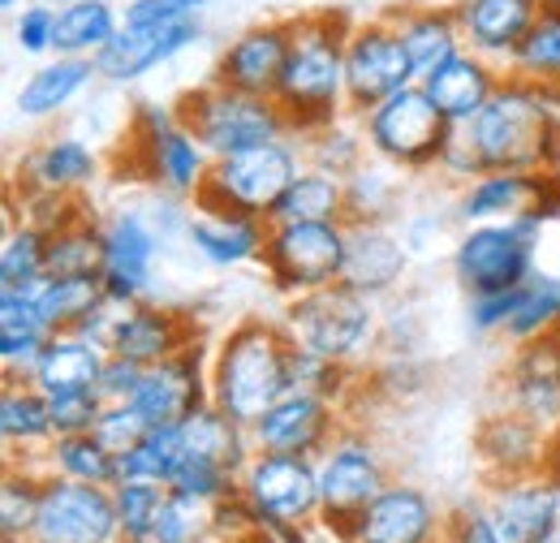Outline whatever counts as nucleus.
<instances>
[{
	"instance_id": "obj_1",
	"label": "nucleus",
	"mask_w": 560,
	"mask_h": 543,
	"mask_svg": "<svg viewBox=\"0 0 560 543\" xmlns=\"http://www.w3.org/2000/svg\"><path fill=\"white\" fill-rule=\"evenodd\" d=\"M353 18L346 13H302L293 18V44L280 73L277 104L289 117L293 138H306L341 117H350L346 95V39Z\"/></svg>"
},
{
	"instance_id": "obj_2",
	"label": "nucleus",
	"mask_w": 560,
	"mask_h": 543,
	"mask_svg": "<svg viewBox=\"0 0 560 543\" xmlns=\"http://www.w3.org/2000/svg\"><path fill=\"white\" fill-rule=\"evenodd\" d=\"M462 130L470 138L483 173H495V169L560 173V108L535 82L504 73L488 108Z\"/></svg>"
},
{
	"instance_id": "obj_3",
	"label": "nucleus",
	"mask_w": 560,
	"mask_h": 543,
	"mask_svg": "<svg viewBox=\"0 0 560 543\" xmlns=\"http://www.w3.org/2000/svg\"><path fill=\"white\" fill-rule=\"evenodd\" d=\"M293 337L280 320H242L211 349V402L250 427L293 393Z\"/></svg>"
},
{
	"instance_id": "obj_4",
	"label": "nucleus",
	"mask_w": 560,
	"mask_h": 543,
	"mask_svg": "<svg viewBox=\"0 0 560 543\" xmlns=\"http://www.w3.org/2000/svg\"><path fill=\"white\" fill-rule=\"evenodd\" d=\"M280 324L293 337V345H302L328 362L353 367L375 345L380 315H375V298L337 280V285H324L315 293L289 298Z\"/></svg>"
},
{
	"instance_id": "obj_5",
	"label": "nucleus",
	"mask_w": 560,
	"mask_h": 543,
	"mask_svg": "<svg viewBox=\"0 0 560 543\" xmlns=\"http://www.w3.org/2000/svg\"><path fill=\"white\" fill-rule=\"evenodd\" d=\"M544 216L522 211L513 220H483L466 224V233L453 246V276L466 289V298L504 293L535 276V251L544 238Z\"/></svg>"
},
{
	"instance_id": "obj_6",
	"label": "nucleus",
	"mask_w": 560,
	"mask_h": 543,
	"mask_svg": "<svg viewBox=\"0 0 560 543\" xmlns=\"http://www.w3.org/2000/svg\"><path fill=\"white\" fill-rule=\"evenodd\" d=\"M302 169H306V155L298 138H277L233 155H215L203 190L195 195V207H224V211L272 220L280 195Z\"/></svg>"
},
{
	"instance_id": "obj_7",
	"label": "nucleus",
	"mask_w": 560,
	"mask_h": 543,
	"mask_svg": "<svg viewBox=\"0 0 560 543\" xmlns=\"http://www.w3.org/2000/svg\"><path fill=\"white\" fill-rule=\"evenodd\" d=\"M173 108H177L182 126L211 151V160L259 147V142L293 138L289 117L280 113L277 100L246 95V91H233V86H220V82H203V86L186 91Z\"/></svg>"
},
{
	"instance_id": "obj_8",
	"label": "nucleus",
	"mask_w": 560,
	"mask_h": 543,
	"mask_svg": "<svg viewBox=\"0 0 560 543\" xmlns=\"http://www.w3.org/2000/svg\"><path fill=\"white\" fill-rule=\"evenodd\" d=\"M237 492L268 540L302 543V527L319 518V462L302 453H250Z\"/></svg>"
},
{
	"instance_id": "obj_9",
	"label": "nucleus",
	"mask_w": 560,
	"mask_h": 543,
	"mask_svg": "<svg viewBox=\"0 0 560 543\" xmlns=\"http://www.w3.org/2000/svg\"><path fill=\"white\" fill-rule=\"evenodd\" d=\"M346 251H350L346 220H268V242L259 264L277 293L298 298L337 285L346 272Z\"/></svg>"
},
{
	"instance_id": "obj_10",
	"label": "nucleus",
	"mask_w": 560,
	"mask_h": 543,
	"mask_svg": "<svg viewBox=\"0 0 560 543\" xmlns=\"http://www.w3.org/2000/svg\"><path fill=\"white\" fill-rule=\"evenodd\" d=\"M366 151L401 173H427L440 164L453 126L440 117V108L431 104V95L422 91V82H410L406 91L388 95L384 104H375L371 113L358 117Z\"/></svg>"
},
{
	"instance_id": "obj_11",
	"label": "nucleus",
	"mask_w": 560,
	"mask_h": 543,
	"mask_svg": "<svg viewBox=\"0 0 560 543\" xmlns=\"http://www.w3.org/2000/svg\"><path fill=\"white\" fill-rule=\"evenodd\" d=\"M130 138L142 160V173L168 190L173 199H195L211 173V151L182 126L177 108L164 104H135Z\"/></svg>"
},
{
	"instance_id": "obj_12",
	"label": "nucleus",
	"mask_w": 560,
	"mask_h": 543,
	"mask_svg": "<svg viewBox=\"0 0 560 543\" xmlns=\"http://www.w3.org/2000/svg\"><path fill=\"white\" fill-rule=\"evenodd\" d=\"M419 82L415 61L401 44V31L388 13L375 18H353L350 39H346V95H350V117L371 113L388 95L406 91Z\"/></svg>"
},
{
	"instance_id": "obj_13",
	"label": "nucleus",
	"mask_w": 560,
	"mask_h": 543,
	"mask_svg": "<svg viewBox=\"0 0 560 543\" xmlns=\"http://www.w3.org/2000/svg\"><path fill=\"white\" fill-rule=\"evenodd\" d=\"M315 462H319V522L337 535H346L353 518L393 483L380 449L353 431H341Z\"/></svg>"
},
{
	"instance_id": "obj_14",
	"label": "nucleus",
	"mask_w": 560,
	"mask_h": 543,
	"mask_svg": "<svg viewBox=\"0 0 560 543\" xmlns=\"http://www.w3.org/2000/svg\"><path fill=\"white\" fill-rule=\"evenodd\" d=\"M121 518L113 487L78 483V478L48 475L44 500L26 543H121Z\"/></svg>"
},
{
	"instance_id": "obj_15",
	"label": "nucleus",
	"mask_w": 560,
	"mask_h": 543,
	"mask_svg": "<svg viewBox=\"0 0 560 543\" xmlns=\"http://www.w3.org/2000/svg\"><path fill=\"white\" fill-rule=\"evenodd\" d=\"M211 402V354L203 340H195L190 349L147 367L139 393L130 406L147 418V427H177L186 423L199 406Z\"/></svg>"
},
{
	"instance_id": "obj_16",
	"label": "nucleus",
	"mask_w": 560,
	"mask_h": 543,
	"mask_svg": "<svg viewBox=\"0 0 560 543\" xmlns=\"http://www.w3.org/2000/svg\"><path fill=\"white\" fill-rule=\"evenodd\" d=\"M341 406L293 389L284 393L277 406L268 409L264 418L250 423V444L255 453H302V458H319L337 436H341Z\"/></svg>"
},
{
	"instance_id": "obj_17",
	"label": "nucleus",
	"mask_w": 560,
	"mask_h": 543,
	"mask_svg": "<svg viewBox=\"0 0 560 543\" xmlns=\"http://www.w3.org/2000/svg\"><path fill=\"white\" fill-rule=\"evenodd\" d=\"M289 44H293V18H268L255 22L246 31H237L211 69V82L246 91V95H268L277 100L280 73L289 61Z\"/></svg>"
},
{
	"instance_id": "obj_18",
	"label": "nucleus",
	"mask_w": 560,
	"mask_h": 543,
	"mask_svg": "<svg viewBox=\"0 0 560 543\" xmlns=\"http://www.w3.org/2000/svg\"><path fill=\"white\" fill-rule=\"evenodd\" d=\"M448 535L444 513L415 483H388L341 535L346 543H440Z\"/></svg>"
},
{
	"instance_id": "obj_19",
	"label": "nucleus",
	"mask_w": 560,
	"mask_h": 543,
	"mask_svg": "<svg viewBox=\"0 0 560 543\" xmlns=\"http://www.w3.org/2000/svg\"><path fill=\"white\" fill-rule=\"evenodd\" d=\"M155 259H160V233L142 211H113L104 220V289L113 302H147L155 285Z\"/></svg>"
},
{
	"instance_id": "obj_20",
	"label": "nucleus",
	"mask_w": 560,
	"mask_h": 543,
	"mask_svg": "<svg viewBox=\"0 0 560 543\" xmlns=\"http://www.w3.org/2000/svg\"><path fill=\"white\" fill-rule=\"evenodd\" d=\"M203 35V22L199 18H186V22H164V26H121L117 39L95 57V69L104 82H139L151 69L168 66L173 57H182L195 39Z\"/></svg>"
},
{
	"instance_id": "obj_21",
	"label": "nucleus",
	"mask_w": 560,
	"mask_h": 543,
	"mask_svg": "<svg viewBox=\"0 0 560 543\" xmlns=\"http://www.w3.org/2000/svg\"><path fill=\"white\" fill-rule=\"evenodd\" d=\"M488 513L509 543H552L560 531V487L544 475L504 478L491 492Z\"/></svg>"
},
{
	"instance_id": "obj_22",
	"label": "nucleus",
	"mask_w": 560,
	"mask_h": 543,
	"mask_svg": "<svg viewBox=\"0 0 560 543\" xmlns=\"http://www.w3.org/2000/svg\"><path fill=\"white\" fill-rule=\"evenodd\" d=\"M500 82H504V66L479 57L475 48H462L457 57H448L444 66L422 78V91L431 95L440 117L457 130V126H470L488 108V100L500 91Z\"/></svg>"
},
{
	"instance_id": "obj_23",
	"label": "nucleus",
	"mask_w": 560,
	"mask_h": 543,
	"mask_svg": "<svg viewBox=\"0 0 560 543\" xmlns=\"http://www.w3.org/2000/svg\"><path fill=\"white\" fill-rule=\"evenodd\" d=\"M195 324L186 320V311H173V307H155V302H135L121 311L113 340H108V354L117 358H130L139 367H155L182 349L195 345Z\"/></svg>"
},
{
	"instance_id": "obj_24",
	"label": "nucleus",
	"mask_w": 560,
	"mask_h": 543,
	"mask_svg": "<svg viewBox=\"0 0 560 543\" xmlns=\"http://www.w3.org/2000/svg\"><path fill=\"white\" fill-rule=\"evenodd\" d=\"M100 182V155L73 135H52L22 155V186L31 195H61L78 199L86 186Z\"/></svg>"
},
{
	"instance_id": "obj_25",
	"label": "nucleus",
	"mask_w": 560,
	"mask_h": 543,
	"mask_svg": "<svg viewBox=\"0 0 560 543\" xmlns=\"http://www.w3.org/2000/svg\"><path fill=\"white\" fill-rule=\"evenodd\" d=\"M544 0H457L466 48L488 57L495 66H509L517 44L530 35Z\"/></svg>"
},
{
	"instance_id": "obj_26",
	"label": "nucleus",
	"mask_w": 560,
	"mask_h": 543,
	"mask_svg": "<svg viewBox=\"0 0 560 543\" xmlns=\"http://www.w3.org/2000/svg\"><path fill=\"white\" fill-rule=\"evenodd\" d=\"M186 238L208 264L237 268V264H250V259L264 255L268 220L242 216V211H224V207H195L190 220H186Z\"/></svg>"
},
{
	"instance_id": "obj_27",
	"label": "nucleus",
	"mask_w": 560,
	"mask_h": 543,
	"mask_svg": "<svg viewBox=\"0 0 560 543\" xmlns=\"http://www.w3.org/2000/svg\"><path fill=\"white\" fill-rule=\"evenodd\" d=\"M406 268H410L406 242L388 224H350V251H346L341 285L380 302L384 293H393L401 285Z\"/></svg>"
},
{
	"instance_id": "obj_28",
	"label": "nucleus",
	"mask_w": 560,
	"mask_h": 543,
	"mask_svg": "<svg viewBox=\"0 0 560 543\" xmlns=\"http://www.w3.org/2000/svg\"><path fill=\"white\" fill-rule=\"evenodd\" d=\"M552 186V173H517V169H495L475 177L470 186H462L457 216L466 224H483V220H513L522 211H539L544 195Z\"/></svg>"
},
{
	"instance_id": "obj_29",
	"label": "nucleus",
	"mask_w": 560,
	"mask_h": 543,
	"mask_svg": "<svg viewBox=\"0 0 560 543\" xmlns=\"http://www.w3.org/2000/svg\"><path fill=\"white\" fill-rule=\"evenodd\" d=\"M513 409L535 418L539 427H560V333L522 345L509 371Z\"/></svg>"
},
{
	"instance_id": "obj_30",
	"label": "nucleus",
	"mask_w": 560,
	"mask_h": 543,
	"mask_svg": "<svg viewBox=\"0 0 560 543\" xmlns=\"http://www.w3.org/2000/svg\"><path fill=\"white\" fill-rule=\"evenodd\" d=\"M401 31V44L415 61L419 82L440 69L448 57H457L466 48V35H462V18H457V4H401L388 13Z\"/></svg>"
},
{
	"instance_id": "obj_31",
	"label": "nucleus",
	"mask_w": 560,
	"mask_h": 543,
	"mask_svg": "<svg viewBox=\"0 0 560 543\" xmlns=\"http://www.w3.org/2000/svg\"><path fill=\"white\" fill-rule=\"evenodd\" d=\"M95 78H100V69H95V61H86V57H52V61H44V66L18 86L13 108L26 122H48V117L66 113L82 91H91Z\"/></svg>"
},
{
	"instance_id": "obj_32",
	"label": "nucleus",
	"mask_w": 560,
	"mask_h": 543,
	"mask_svg": "<svg viewBox=\"0 0 560 543\" xmlns=\"http://www.w3.org/2000/svg\"><path fill=\"white\" fill-rule=\"evenodd\" d=\"M479 449H483V462L495 475H539L544 453H548V427H539L522 409H509V414L488 418V427L479 436Z\"/></svg>"
},
{
	"instance_id": "obj_33",
	"label": "nucleus",
	"mask_w": 560,
	"mask_h": 543,
	"mask_svg": "<svg viewBox=\"0 0 560 543\" xmlns=\"http://www.w3.org/2000/svg\"><path fill=\"white\" fill-rule=\"evenodd\" d=\"M104 362H108V349L95 345L82 333H57L48 340V349L39 354L31 380L57 397V393H82V389H95L100 376H104Z\"/></svg>"
},
{
	"instance_id": "obj_34",
	"label": "nucleus",
	"mask_w": 560,
	"mask_h": 543,
	"mask_svg": "<svg viewBox=\"0 0 560 543\" xmlns=\"http://www.w3.org/2000/svg\"><path fill=\"white\" fill-rule=\"evenodd\" d=\"M121 26H126V13L113 0H70V4H57L52 57H86V61H95L117 39Z\"/></svg>"
},
{
	"instance_id": "obj_35",
	"label": "nucleus",
	"mask_w": 560,
	"mask_h": 543,
	"mask_svg": "<svg viewBox=\"0 0 560 543\" xmlns=\"http://www.w3.org/2000/svg\"><path fill=\"white\" fill-rule=\"evenodd\" d=\"M0 436H4V449H48L57 440L52 402L35 380H4Z\"/></svg>"
},
{
	"instance_id": "obj_36",
	"label": "nucleus",
	"mask_w": 560,
	"mask_h": 543,
	"mask_svg": "<svg viewBox=\"0 0 560 543\" xmlns=\"http://www.w3.org/2000/svg\"><path fill=\"white\" fill-rule=\"evenodd\" d=\"M504 73L544 86L560 108V0H544L530 35L517 44V53L509 57Z\"/></svg>"
},
{
	"instance_id": "obj_37",
	"label": "nucleus",
	"mask_w": 560,
	"mask_h": 543,
	"mask_svg": "<svg viewBox=\"0 0 560 543\" xmlns=\"http://www.w3.org/2000/svg\"><path fill=\"white\" fill-rule=\"evenodd\" d=\"M44 462H48V475L95 483V487H117V483H121V458H117L95 431L57 436V440L44 449Z\"/></svg>"
},
{
	"instance_id": "obj_38",
	"label": "nucleus",
	"mask_w": 560,
	"mask_h": 543,
	"mask_svg": "<svg viewBox=\"0 0 560 543\" xmlns=\"http://www.w3.org/2000/svg\"><path fill=\"white\" fill-rule=\"evenodd\" d=\"M35 302L52 333H73L86 315L108 302V289L104 276H44L35 285Z\"/></svg>"
},
{
	"instance_id": "obj_39",
	"label": "nucleus",
	"mask_w": 560,
	"mask_h": 543,
	"mask_svg": "<svg viewBox=\"0 0 560 543\" xmlns=\"http://www.w3.org/2000/svg\"><path fill=\"white\" fill-rule=\"evenodd\" d=\"M346 177L306 164L280 195L272 220H346Z\"/></svg>"
},
{
	"instance_id": "obj_40",
	"label": "nucleus",
	"mask_w": 560,
	"mask_h": 543,
	"mask_svg": "<svg viewBox=\"0 0 560 543\" xmlns=\"http://www.w3.org/2000/svg\"><path fill=\"white\" fill-rule=\"evenodd\" d=\"M104 272V224L82 211L48 233V276H100Z\"/></svg>"
},
{
	"instance_id": "obj_41",
	"label": "nucleus",
	"mask_w": 560,
	"mask_h": 543,
	"mask_svg": "<svg viewBox=\"0 0 560 543\" xmlns=\"http://www.w3.org/2000/svg\"><path fill=\"white\" fill-rule=\"evenodd\" d=\"M552 333H560V276L535 268V276L517 293V311L504 324V337L513 345H530Z\"/></svg>"
},
{
	"instance_id": "obj_42",
	"label": "nucleus",
	"mask_w": 560,
	"mask_h": 543,
	"mask_svg": "<svg viewBox=\"0 0 560 543\" xmlns=\"http://www.w3.org/2000/svg\"><path fill=\"white\" fill-rule=\"evenodd\" d=\"M397 173L401 169H393L375 155L366 164H358L346 177V204H350L346 224H388V216L397 207V190H401Z\"/></svg>"
},
{
	"instance_id": "obj_43",
	"label": "nucleus",
	"mask_w": 560,
	"mask_h": 543,
	"mask_svg": "<svg viewBox=\"0 0 560 543\" xmlns=\"http://www.w3.org/2000/svg\"><path fill=\"white\" fill-rule=\"evenodd\" d=\"M48 276V229L18 220L0 246V289H35Z\"/></svg>"
},
{
	"instance_id": "obj_44",
	"label": "nucleus",
	"mask_w": 560,
	"mask_h": 543,
	"mask_svg": "<svg viewBox=\"0 0 560 543\" xmlns=\"http://www.w3.org/2000/svg\"><path fill=\"white\" fill-rule=\"evenodd\" d=\"M298 142H302L306 164L328 169V173H337V177H350L353 169L366 164V155H371L358 117H341V122H332V126H324V130H315V135L298 138Z\"/></svg>"
},
{
	"instance_id": "obj_45",
	"label": "nucleus",
	"mask_w": 560,
	"mask_h": 543,
	"mask_svg": "<svg viewBox=\"0 0 560 543\" xmlns=\"http://www.w3.org/2000/svg\"><path fill=\"white\" fill-rule=\"evenodd\" d=\"M44 478L31 466H9L4 487H0V531L4 540H22L31 535L35 527V513H39V500H44Z\"/></svg>"
},
{
	"instance_id": "obj_46",
	"label": "nucleus",
	"mask_w": 560,
	"mask_h": 543,
	"mask_svg": "<svg viewBox=\"0 0 560 543\" xmlns=\"http://www.w3.org/2000/svg\"><path fill=\"white\" fill-rule=\"evenodd\" d=\"M160 543H203L215 535V505L199 500L190 492L168 487V500L160 509V522L151 531Z\"/></svg>"
},
{
	"instance_id": "obj_47",
	"label": "nucleus",
	"mask_w": 560,
	"mask_h": 543,
	"mask_svg": "<svg viewBox=\"0 0 560 543\" xmlns=\"http://www.w3.org/2000/svg\"><path fill=\"white\" fill-rule=\"evenodd\" d=\"M177 466H182V436H177V427H151L135 449L121 453V478L173 483Z\"/></svg>"
},
{
	"instance_id": "obj_48",
	"label": "nucleus",
	"mask_w": 560,
	"mask_h": 543,
	"mask_svg": "<svg viewBox=\"0 0 560 543\" xmlns=\"http://www.w3.org/2000/svg\"><path fill=\"white\" fill-rule=\"evenodd\" d=\"M117 500V518H121V535L126 540H147L160 522V509L168 500V483H151V478H121L113 487Z\"/></svg>"
},
{
	"instance_id": "obj_49",
	"label": "nucleus",
	"mask_w": 560,
	"mask_h": 543,
	"mask_svg": "<svg viewBox=\"0 0 560 543\" xmlns=\"http://www.w3.org/2000/svg\"><path fill=\"white\" fill-rule=\"evenodd\" d=\"M52 39H57V4L13 9V44L26 57H52Z\"/></svg>"
},
{
	"instance_id": "obj_50",
	"label": "nucleus",
	"mask_w": 560,
	"mask_h": 543,
	"mask_svg": "<svg viewBox=\"0 0 560 543\" xmlns=\"http://www.w3.org/2000/svg\"><path fill=\"white\" fill-rule=\"evenodd\" d=\"M52 402V427L57 436H82V431H95L100 414H104V397L100 389H82V393H57L48 397Z\"/></svg>"
},
{
	"instance_id": "obj_51",
	"label": "nucleus",
	"mask_w": 560,
	"mask_h": 543,
	"mask_svg": "<svg viewBox=\"0 0 560 543\" xmlns=\"http://www.w3.org/2000/svg\"><path fill=\"white\" fill-rule=\"evenodd\" d=\"M147 431H151V427H147V418H142L130 402H121V406H104L100 423H95V436H100L117 458H121L126 449H135Z\"/></svg>"
},
{
	"instance_id": "obj_52",
	"label": "nucleus",
	"mask_w": 560,
	"mask_h": 543,
	"mask_svg": "<svg viewBox=\"0 0 560 543\" xmlns=\"http://www.w3.org/2000/svg\"><path fill=\"white\" fill-rule=\"evenodd\" d=\"M203 9L208 0H130L121 13H126V26H164V22L199 18Z\"/></svg>"
},
{
	"instance_id": "obj_53",
	"label": "nucleus",
	"mask_w": 560,
	"mask_h": 543,
	"mask_svg": "<svg viewBox=\"0 0 560 543\" xmlns=\"http://www.w3.org/2000/svg\"><path fill=\"white\" fill-rule=\"evenodd\" d=\"M142 376H147V367L139 362H130V358H117V354H108V362H104V376H100V397H104V406H121V402H135V393H139Z\"/></svg>"
},
{
	"instance_id": "obj_54",
	"label": "nucleus",
	"mask_w": 560,
	"mask_h": 543,
	"mask_svg": "<svg viewBox=\"0 0 560 543\" xmlns=\"http://www.w3.org/2000/svg\"><path fill=\"white\" fill-rule=\"evenodd\" d=\"M517 293H522V285L517 289H504V293H479V298H470V328L475 333H504V324L517 311Z\"/></svg>"
},
{
	"instance_id": "obj_55",
	"label": "nucleus",
	"mask_w": 560,
	"mask_h": 543,
	"mask_svg": "<svg viewBox=\"0 0 560 543\" xmlns=\"http://www.w3.org/2000/svg\"><path fill=\"white\" fill-rule=\"evenodd\" d=\"M444 543H509V540L495 531L488 509H462V513L448 522Z\"/></svg>"
},
{
	"instance_id": "obj_56",
	"label": "nucleus",
	"mask_w": 560,
	"mask_h": 543,
	"mask_svg": "<svg viewBox=\"0 0 560 543\" xmlns=\"http://www.w3.org/2000/svg\"><path fill=\"white\" fill-rule=\"evenodd\" d=\"M18 4H22V0H0V9H18Z\"/></svg>"
},
{
	"instance_id": "obj_57",
	"label": "nucleus",
	"mask_w": 560,
	"mask_h": 543,
	"mask_svg": "<svg viewBox=\"0 0 560 543\" xmlns=\"http://www.w3.org/2000/svg\"><path fill=\"white\" fill-rule=\"evenodd\" d=\"M203 543H229V540H220V535H211V540H203Z\"/></svg>"
},
{
	"instance_id": "obj_58",
	"label": "nucleus",
	"mask_w": 560,
	"mask_h": 543,
	"mask_svg": "<svg viewBox=\"0 0 560 543\" xmlns=\"http://www.w3.org/2000/svg\"><path fill=\"white\" fill-rule=\"evenodd\" d=\"M57 4H70V0H57Z\"/></svg>"
}]
</instances>
